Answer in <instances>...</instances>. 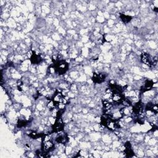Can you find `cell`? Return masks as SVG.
Wrapping results in <instances>:
<instances>
[{
  "label": "cell",
  "mask_w": 158,
  "mask_h": 158,
  "mask_svg": "<svg viewBox=\"0 0 158 158\" xmlns=\"http://www.w3.org/2000/svg\"><path fill=\"white\" fill-rule=\"evenodd\" d=\"M53 67L55 69V73L58 74V75H63L67 71L69 64L66 61L59 60L56 63H54Z\"/></svg>",
  "instance_id": "7a4b0ae2"
},
{
  "label": "cell",
  "mask_w": 158,
  "mask_h": 158,
  "mask_svg": "<svg viewBox=\"0 0 158 158\" xmlns=\"http://www.w3.org/2000/svg\"><path fill=\"white\" fill-rule=\"evenodd\" d=\"M64 123L61 118H56L55 124L52 125V133L61 132L64 130Z\"/></svg>",
  "instance_id": "8992f818"
},
{
  "label": "cell",
  "mask_w": 158,
  "mask_h": 158,
  "mask_svg": "<svg viewBox=\"0 0 158 158\" xmlns=\"http://www.w3.org/2000/svg\"><path fill=\"white\" fill-rule=\"evenodd\" d=\"M153 82L152 80H146L145 83V85L141 88L142 92H145L149 90H151L153 87Z\"/></svg>",
  "instance_id": "7c38bea8"
},
{
  "label": "cell",
  "mask_w": 158,
  "mask_h": 158,
  "mask_svg": "<svg viewBox=\"0 0 158 158\" xmlns=\"http://www.w3.org/2000/svg\"><path fill=\"white\" fill-rule=\"evenodd\" d=\"M27 124H28V122L25 120H19L17 122V127L19 128H21L27 125Z\"/></svg>",
  "instance_id": "9a60e30c"
},
{
  "label": "cell",
  "mask_w": 158,
  "mask_h": 158,
  "mask_svg": "<svg viewBox=\"0 0 158 158\" xmlns=\"http://www.w3.org/2000/svg\"><path fill=\"white\" fill-rule=\"evenodd\" d=\"M43 135V134H40V133H38L37 132H33L29 134V137L33 139H37L39 137H42Z\"/></svg>",
  "instance_id": "5bb4252c"
},
{
  "label": "cell",
  "mask_w": 158,
  "mask_h": 158,
  "mask_svg": "<svg viewBox=\"0 0 158 158\" xmlns=\"http://www.w3.org/2000/svg\"><path fill=\"white\" fill-rule=\"evenodd\" d=\"M141 61L143 64L148 66L149 67H152L157 64V58H155L152 59L151 56L146 52L141 53Z\"/></svg>",
  "instance_id": "277c9868"
},
{
  "label": "cell",
  "mask_w": 158,
  "mask_h": 158,
  "mask_svg": "<svg viewBox=\"0 0 158 158\" xmlns=\"http://www.w3.org/2000/svg\"><path fill=\"white\" fill-rule=\"evenodd\" d=\"M120 18L121 19L122 21L125 23V24H127L129 22H130L131 21V20L132 19V17L129 15H125V14H121L120 15Z\"/></svg>",
  "instance_id": "4fadbf2b"
},
{
  "label": "cell",
  "mask_w": 158,
  "mask_h": 158,
  "mask_svg": "<svg viewBox=\"0 0 158 158\" xmlns=\"http://www.w3.org/2000/svg\"><path fill=\"white\" fill-rule=\"evenodd\" d=\"M125 152L127 157H131L134 156V152L132 149V146L129 141H127L125 144Z\"/></svg>",
  "instance_id": "30bf717a"
},
{
  "label": "cell",
  "mask_w": 158,
  "mask_h": 158,
  "mask_svg": "<svg viewBox=\"0 0 158 158\" xmlns=\"http://www.w3.org/2000/svg\"><path fill=\"white\" fill-rule=\"evenodd\" d=\"M125 96L122 92L118 91H112L110 99H111V103L114 104H121L125 99Z\"/></svg>",
  "instance_id": "3957f363"
},
{
  "label": "cell",
  "mask_w": 158,
  "mask_h": 158,
  "mask_svg": "<svg viewBox=\"0 0 158 158\" xmlns=\"http://www.w3.org/2000/svg\"><path fill=\"white\" fill-rule=\"evenodd\" d=\"M30 60L32 64H38L41 62L42 58L40 54H37L35 51H33Z\"/></svg>",
  "instance_id": "9c48e42d"
},
{
  "label": "cell",
  "mask_w": 158,
  "mask_h": 158,
  "mask_svg": "<svg viewBox=\"0 0 158 158\" xmlns=\"http://www.w3.org/2000/svg\"><path fill=\"white\" fill-rule=\"evenodd\" d=\"M17 88L18 89L19 91H22V89H23V83L22 82V81H19L17 83Z\"/></svg>",
  "instance_id": "2e32d148"
},
{
  "label": "cell",
  "mask_w": 158,
  "mask_h": 158,
  "mask_svg": "<svg viewBox=\"0 0 158 158\" xmlns=\"http://www.w3.org/2000/svg\"><path fill=\"white\" fill-rule=\"evenodd\" d=\"M51 101L53 102L55 106L58 107L64 102V96L61 91L56 90L55 94L51 98Z\"/></svg>",
  "instance_id": "5b68a950"
},
{
  "label": "cell",
  "mask_w": 158,
  "mask_h": 158,
  "mask_svg": "<svg viewBox=\"0 0 158 158\" xmlns=\"http://www.w3.org/2000/svg\"><path fill=\"white\" fill-rule=\"evenodd\" d=\"M106 77V75L104 73H94L92 77V80L96 83H102Z\"/></svg>",
  "instance_id": "ba28073f"
},
{
  "label": "cell",
  "mask_w": 158,
  "mask_h": 158,
  "mask_svg": "<svg viewBox=\"0 0 158 158\" xmlns=\"http://www.w3.org/2000/svg\"><path fill=\"white\" fill-rule=\"evenodd\" d=\"M143 109H144L143 104L141 102V101H140L137 103H135L133 106V108H132L133 114H134L135 115H140L142 114L143 111Z\"/></svg>",
  "instance_id": "52a82bcc"
},
{
  "label": "cell",
  "mask_w": 158,
  "mask_h": 158,
  "mask_svg": "<svg viewBox=\"0 0 158 158\" xmlns=\"http://www.w3.org/2000/svg\"><path fill=\"white\" fill-rule=\"evenodd\" d=\"M42 143H41V151L44 154V157H46V154L52 151L55 148V144L50 138V137L48 135L43 134L42 137Z\"/></svg>",
  "instance_id": "6da1fadb"
},
{
  "label": "cell",
  "mask_w": 158,
  "mask_h": 158,
  "mask_svg": "<svg viewBox=\"0 0 158 158\" xmlns=\"http://www.w3.org/2000/svg\"><path fill=\"white\" fill-rule=\"evenodd\" d=\"M68 137L66 134H60L56 138V141L58 143L60 144H66L68 141Z\"/></svg>",
  "instance_id": "8fae6325"
}]
</instances>
